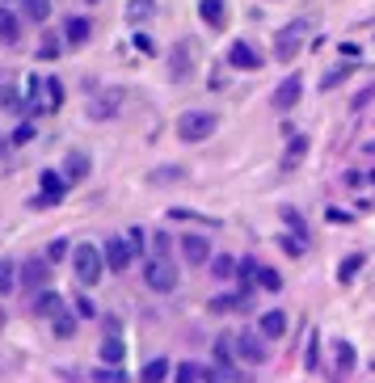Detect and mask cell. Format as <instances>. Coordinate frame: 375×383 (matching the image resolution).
I'll return each instance as SVG.
<instances>
[{"mask_svg":"<svg viewBox=\"0 0 375 383\" xmlns=\"http://www.w3.org/2000/svg\"><path fill=\"white\" fill-rule=\"evenodd\" d=\"M89 169H93V164H89V152H68L64 156V177H68V186H80L85 177H89Z\"/></svg>","mask_w":375,"mask_h":383,"instance_id":"13","label":"cell"},{"mask_svg":"<svg viewBox=\"0 0 375 383\" xmlns=\"http://www.w3.org/2000/svg\"><path fill=\"white\" fill-rule=\"evenodd\" d=\"M30 139H34V127H30V123H21V127L13 131V143H30Z\"/></svg>","mask_w":375,"mask_h":383,"instance_id":"46","label":"cell"},{"mask_svg":"<svg viewBox=\"0 0 375 383\" xmlns=\"http://www.w3.org/2000/svg\"><path fill=\"white\" fill-rule=\"evenodd\" d=\"M186 177H190L186 164H156V169L148 173V186H177V181H186Z\"/></svg>","mask_w":375,"mask_h":383,"instance_id":"15","label":"cell"},{"mask_svg":"<svg viewBox=\"0 0 375 383\" xmlns=\"http://www.w3.org/2000/svg\"><path fill=\"white\" fill-rule=\"evenodd\" d=\"M127 244H131V253L139 257V253H143V244H148V236H143L139 228H131V232H127Z\"/></svg>","mask_w":375,"mask_h":383,"instance_id":"44","label":"cell"},{"mask_svg":"<svg viewBox=\"0 0 375 383\" xmlns=\"http://www.w3.org/2000/svg\"><path fill=\"white\" fill-rule=\"evenodd\" d=\"M101 253H105V265L119 269V274H123V269L131 265V257H135V253H131V244H127V236H110V240L101 244Z\"/></svg>","mask_w":375,"mask_h":383,"instance_id":"11","label":"cell"},{"mask_svg":"<svg viewBox=\"0 0 375 383\" xmlns=\"http://www.w3.org/2000/svg\"><path fill=\"white\" fill-rule=\"evenodd\" d=\"M236 354H241L249 366H261L265 358H270V350H265V337H261V328H241V333H236Z\"/></svg>","mask_w":375,"mask_h":383,"instance_id":"6","label":"cell"},{"mask_svg":"<svg viewBox=\"0 0 375 383\" xmlns=\"http://www.w3.org/2000/svg\"><path fill=\"white\" fill-rule=\"evenodd\" d=\"M367 101H375V89H363V93H358V97H354V109H363V105H367Z\"/></svg>","mask_w":375,"mask_h":383,"instance_id":"48","label":"cell"},{"mask_svg":"<svg viewBox=\"0 0 375 383\" xmlns=\"http://www.w3.org/2000/svg\"><path fill=\"white\" fill-rule=\"evenodd\" d=\"M0 328H5V312H0Z\"/></svg>","mask_w":375,"mask_h":383,"instance_id":"50","label":"cell"},{"mask_svg":"<svg viewBox=\"0 0 375 383\" xmlns=\"http://www.w3.org/2000/svg\"><path fill=\"white\" fill-rule=\"evenodd\" d=\"M21 17L34 21V26H42L51 17V0H21Z\"/></svg>","mask_w":375,"mask_h":383,"instance_id":"26","label":"cell"},{"mask_svg":"<svg viewBox=\"0 0 375 383\" xmlns=\"http://www.w3.org/2000/svg\"><path fill=\"white\" fill-rule=\"evenodd\" d=\"M143 283H148L156 295L177 291V265H173L169 257H148V261H143Z\"/></svg>","mask_w":375,"mask_h":383,"instance_id":"3","label":"cell"},{"mask_svg":"<svg viewBox=\"0 0 375 383\" xmlns=\"http://www.w3.org/2000/svg\"><path fill=\"white\" fill-rule=\"evenodd\" d=\"M216 316H228V312H241V308H249V291H236V295H216L207 303Z\"/></svg>","mask_w":375,"mask_h":383,"instance_id":"18","label":"cell"},{"mask_svg":"<svg viewBox=\"0 0 375 383\" xmlns=\"http://www.w3.org/2000/svg\"><path fill=\"white\" fill-rule=\"evenodd\" d=\"M283 219H287V228H291V232H299V236L308 240V228H304V215H299L295 206H283Z\"/></svg>","mask_w":375,"mask_h":383,"instance_id":"37","label":"cell"},{"mask_svg":"<svg viewBox=\"0 0 375 383\" xmlns=\"http://www.w3.org/2000/svg\"><path fill=\"white\" fill-rule=\"evenodd\" d=\"M0 101H5L9 109H17V89H5V93H0Z\"/></svg>","mask_w":375,"mask_h":383,"instance_id":"49","label":"cell"},{"mask_svg":"<svg viewBox=\"0 0 375 383\" xmlns=\"http://www.w3.org/2000/svg\"><path fill=\"white\" fill-rule=\"evenodd\" d=\"M17 278H21V287H30V291L51 287V257H26V261L17 265Z\"/></svg>","mask_w":375,"mask_h":383,"instance_id":"7","label":"cell"},{"mask_svg":"<svg viewBox=\"0 0 375 383\" xmlns=\"http://www.w3.org/2000/svg\"><path fill=\"white\" fill-rule=\"evenodd\" d=\"M304 38H308V17H295L291 26H283V30L274 34V60L291 64L295 55H299V46H304Z\"/></svg>","mask_w":375,"mask_h":383,"instance_id":"4","label":"cell"},{"mask_svg":"<svg viewBox=\"0 0 375 383\" xmlns=\"http://www.w3.org/2000/svg\"><path fill=\"white\" fill-rule=\"evenodd\" d=\"M211 274H216L220 283H228V278H236V257H211Z\"/></svg>","mask_w":375,"mask_h":383,"instance_id":"32","label":"cell"},{"mask_svg":"<svg viewBox=\"0 0 375 383\" xmlns=\"http://www.w3.org/2000/svg\"><path fill=\"white\" fill-rule=\"evenodd\" d=\"M42 84H46V109H60V105H64V80L51 76V80H42Z\"/></svg>","mask_w":375,"mask_h":383,"instance_id":"36","label":"cell"},{"mask_svg":"<svg viewBox=\"0 0 375 383\" xmlns=\"http://www.w3.org/2000/svg\"><path fill=\"white\" fill-rule=\"evenodd\" d=\"M350 76V68H338V72H325V89H338L342 80Z\"/></svg>","mask_w":375,"mask_h":383,"instance_id":"45","label":"cell"},{"mask_svg":"<svg viewBox=\"0 0 375 383\" xmlns=\"http://www.w3.org/2000/svg\"><path fill=\"white\" fill-rule=\"evenodd\" d=\"M156 17V0H127V21L131 26H143Z\"/></svg>","mask_w":375,"mask_h":383,"instance_id":"23","label":"cell"},{"mask_svg":"<svg viewBox=\"0 0 375 383\" xmlns=\"http://www.w3.org/2000/svg\"><path fill=\"white\" fill-rule=\"evenodd\" d=\"M367 265V253H350L342 265H338V283H354V274Z\"/></svg>","mask_w":375,"mask_h":383,"instance_id":"29","label":"cell"},{"mask_svg":"<svg viewBox=\"0 0 375 383\" xmlns=\"http://www.w3.org/2000/svg\"><path fill=\"white\" fill-rule=\"evenodd\" d=\"M0 152H5V139H0Z\"/></svg>","mask_w":375,"mask_h":383,"instance_id":"51","label":"cell"},{"mask_svg":"<svg viewBox=\"0 0 375 383\" xmlns=\"http://www.w3.org/2000/svg\"><path fill=\"white\" fill-rule=\"evenodd\" d=\"M169 76H173V84H190V76H194V64H190V42H186V38L169 51Z\"/></svg>","mask_w":375,"mask_h":383,"instance_id":"10","label":"cell"},{"mask_svg":"<svg viewBox=\"0 0 375 383\" xmlns=\"http://www.w3.org/2000/svg\"><path fill=\"white\" fill-rule=\"evenodd\" d=\"M333 350H338V371H342V375H350V371H354V362H358V358H354V346H350V341H338Z\"/></svg>","mask_w":375,"mask_h":383,"instance_id":"35","label":"cell"},{"mask_svg":"<svg viewBox=\"0 0 375 383\" xmlns=\"http://www.w3.org/2000/svg\"><path fill=\"white\" fill-rule=\"evenodd\" d=\"M299 97H304V80H299V76H287V80L270 93V105L279 109V114H287V109L299 105Z\"/></svg>","mask_w":375,"mask_h":383,"instance_id":"9","label":"cell"},{"mask_svg":"<svg viewBox=\"0 0 375 383\" xmlns=\"http://www.w3.org/2000/svg\"><path fill=\"white\" fill-rule=\"evenodd\" d=\"M257 328H261V337H265V341L283 337V333H287V312H265V316L257 320Z\"/></svg>","mask_w":375,"mask_h":383,"instance_id":"19","label":"cell"},{"mask_svg":"<svg viewBox=\"0 0 375 383\" xmlns=\"http://www.w3.org/2000/svg\"><path fill=\"white\" fill-rule=\"evenodd\" d=\"M101 328L105 333H123V320L119 316H101Z\"/></svg>","mask_w":375,"mask_h":383,"instance_id":"47","label":"cell"},{"mask_svg":"<svg viewBox=\"0 0 375 383\" xmlns=\"http://www.w3.org/2000/svg\"><path fill=\"white\" fill-rule=\"evenodd\" d=\"M325 219H329V224H342V228H346V224H354V215H350V211H342V206H329V211H325Z\"/></svg>","mask_w":375,"mask_h":383,"instance_id":"41","label":"cell"},{"mask_svg":"<svg viewBox=\"0 0 375 383\" xmlns=\"http://www.w3.org/2000/svg\"><path fill=\"white\" fill-rule=\"evenodd\" d=\"M17 283H21V278H17V265H13L9 257H0V295H13Z\"/></svg>","mask_w":375,"mask_h":383,"instance_id":"28","label":"cell"},{"mask_svg":"<svg viewBox=\"0 0 375 383\" xmlns=\"http://www.w3.org/2000/svg\"><path fill=\"white\" fill-rule=\"evenodd\" d=\"M21 34V17H13L9 9H0V42H17Z\"/></svg>","mask_w":375,"mask_h":383,"instance_id":"31","label":"cell"},{"mask_svg":"<svg viewBox=\"0 0 375 383\" xmlns=\"http://www.w3.org/2000/svg\"><path fill=\"white\" fill-rule=\"evenodd\" d=\"M68 253H72V244H68V240H51V244H46V257H51V265H55V261H64Z\"/></svg>","mask_w":375,"mask_h":383,"instance_id":"40","label":"cell"},{"mask_svg":"<svg viewBox=\"0 0 375 383\" xmlns=\"http://www.w3.org/2000/svg\"><path fill=\"white\" fill-rule=\"evenodd\" d=\"M198 17L207 21V30H224L228 5H224V0H198Z\"/></svg>","mask_w":375,"mask_h":383,"instance_id":"17","label":"cell"},{"mask_svg":"<svg viewBox=\"0 0 375 383\" xmlns=\"http://www.w3.org/2000/svg\"><path fill=\"white\" fill-rule=\"evenodd\" d=\"M152 249H156V257H169V249H173L169 232H156V236H152Z\"/></svg>","mask_w":375,"mask_h":383,"instance_id":"42","label":"cell"},{"mask_svg":"<svg viewBox=\"0 0 375 383\" xmlns=\"http://www.w3.org/2000/svg\"><path fill=\"white\" fill-rule=\"evenodd\" d=\"M60 308H68V303H64V295H60V291H51V287H42V291L30 299V312H34V316H42V320H51Z\"/></svg>","mask_w":375,"mask_h":383,"instance_id":"12","label":"cell"},{"mask_svg":"<svg viewBox=\"0 0 375 383\" xmlns=\"http://www.w3.org/2000/svg\"><path fill=\"white\" fill-rule=\"evenodd\" d=\"M64 38H68V46H85L89 42V17H68L64 21Z\"/></svg>","mask_w":375,"mask_h":383,"instance_id":"24","label":"cell"},{"mask_svg":"<svg viewBox=\"0 0 375 383\" xmlns=\"http://www.w3.org/2000/svg\"><path fill=\"white\" fill-rule=\"evenodd\" d=\"M101 362H110V366H119L123 358H127V346H123V333H105V341H101V354H97Z\"/></svg>","mask_w":375,"mask_h":383,"instance_id":"20","label":"cell"},{"mask_svg":"<svg viewBox=\"0 0 375 383\" xmlns=\"http://www.w3.org/2000/svg\"><path fill=\"white\" fill-rule=\"evenodd\" d=\"M51 333L64 337V341H68V337H76V316H72L68 308H60L55 316H51Z\"/></svg>","mask_w":375,"mask_h":383,"instance_id":"25","label":"cell"},{"mask_svg":"<svg viewBox=\"0 0 375 383\" xmlns=\"http://www.w3.org/2000/svg\"><path fill=\"white\" fill-rule=\"evenodd\" d=\"M216 127H220V118L211 114V109H186V114L177 118V135H182L186 143L211 139V135H216Z\"/></svg>","mask_w":375,"mask_h":383,"instance_id":"1","label":"cell"},{"mask_svg":"<svg viewBox=\"0 0 375 383\" xmlns=\"http://www.w3.org/2000/svg\"><path fill=\"white\" fill-rule=\"evenodd\" d=\"M253 274H257V261H253V257L236 261V283H241V291H253Z\"/></svg>","mask_w":375,"mask_h":383,"instance_id":"34","label":"cell"},{"mask_svg":"<svg viewBox=\"0 0 375 383\" xmlns=\"http://www.w3.org/2000/svg\"><path fill=\"white\" fill-rule=\"evenodd\" d=\"M371 181H375V173H371Z\"/></svg>","mask_w":375,"mask_h":383,"instance_id":"52","label":"cell"},{"mask_svg":"<svg viewBox=\"0 0 375 383\" xmlns=\"http://www.w3.org/2000/svg\"><path fill=\"white\" fill-rule=\"evenodd\" d=\"M253 287H261V291H283V274H279L274 265H261V261H257V274H253Z\"/></svg>","mask_w":375,"mask_h":383,"instance_id":"22","label":"cell"},{"mask_svg":"<svg viewBox=\"0 0 375 383\" xmlns=\"http://www.w3.org/2000/svg\"><path fill=\"white\" fill-rule=\"evenodd\" d=\"M165 219H177V224H202V228H220L224 219H216V215H198V211H186V206H173Z\"/></svg>","mask_w":375,"mask_h":383,"instance_id":"21","label":"cell"},{"mask_svg":"<svg viewBox=\"0 0 375 383\" xmlns=\"http://www.w3.org/2000/svg\"><path fill=\"white\" fill-rule=\"evenodd\" d=\"M173 375H177L182 383H194V379H216V371H207L202 362H182V366H177Z\"/></svg>","mask_w":375,"mask_h":383,"instance_id":"30","label":"cell"},{"mask_svg":"<svg viewBox=\"0 0 375 383\" xmlns=\"http://www.w3.org/2000/svg\"><path fill=\"white\" fill-rule=\"evenodd\" d=\"M169 375H173L169 358H152V362L143 366V379H148V383H156V379H169Z\"/></svg>","mask_w":375,"mask_h":383,"instance_id":"33","label":"cell"},{"mask_svg":"<svg viewBox=\"0 0 375 383\" xmlns=\"http://www.w3.org/2000/svg\"><path fill=\"white\" fill-rule=\"evenodd\" d=\"M228 64H232V68H245V72H257V68H261V55H257L249 42H232V46H228Z\"/></svg>","mask_w":375,"mask_h":383,"instance_id":"14","label":"cell"},{"mask_svg":"<svg viewBox=\"0 0 375 383\" xmlns=\"http://www.w3.org/2000/svg\"><path fill=\"white\" fill-rule=\"evenodd\" d=\"M182 253H186L190 265H207V261H211V244H207L202 236H194V232L182 236Z\"/></svg>","mask_w":375,"mask_h":383,"instance_id":"16","label":"cell"},{"mask_svg":"<svg viewBox=\"0 0 375 383\" xmlns=\"http://www.w3.org/2000/svg\"><path fill=\"white\" fill-rule=\"evenodd\" d=\"M123 101H127V93H123L119 84H110V89H97V93L89 97V118H93V123H110V118H119Z\"/></svg>","mask_w":375,"mask_h":383,"instance_id":"5","label":"cell"},{"mask_svg":"<svg viewBox=\"0 0 375 383\" xmlns=\"http://www.w3.org/2000/svg\"><path fill=\"white\" fill-rule=\"evenodd\" d=\"M72 265H76V278L85 287H97L101 269H105V253H97V244H76L72 249Z\"/></svg>","mask_w":375,"mask_h":383,"instance_id":"2","label":"cell"},{"mask_svg":"<svg viewBox=\"0 0 375 383\" xmlns=\"http://www.w3.org/2000/svg\"><path fill=\"white\" fill-rule=\"evenodd\" d=\"M304 362H308V371H320V337H316V333L308 337V354H304Z\"/></svg>","mask_w":375,"mask_h":383,"instance_id":"39","label":"cell"},{"mask_svg":"<svg viewBox=\"0 0 375 383\" xmlns=\"http://www.w3.org/2000/svg\"><path fill=\"white\" fill-rule=\"evenodd\" d=\"M64 42H68L64 34H55V30H46V34H42V42H38V55H42V60H60V55H64L60 46H64Z\"/></svg>","mask_w":375,"mask_h":383,"instance_id":"27","label":"cell"},{"mask_svg":"<svg viewBox=\"0 0 375 383\" xmlns=\"http://www.w3.org/2000/svg\"><path fill=\"white\" fill-rule=\"evenodd\" d=\"M38 186H42V194L30 198V206H55V202H64V194H68V177L55 173V169H46V173L38 177Z\"/></svg>","mask_w":375,"mask_h":383,"instance_id":"8","label":"cell"},{"mask_svg":"<svg viewBox=\"0 0 375 383\" xmlns=\"http://www.w3.org/2000/svg\"><path fill=\"white\" fill-rule=\"evenodd\" d=\"M279 244H283L287 257H304V240H295V236H279Z\"/></svg>","mask_w":375,"mask_h":383,"instance_id":"43","label":"cell"},{"mask_svg":"<svg viewBox=\"0 0 375 383\" xmlns=\"http://www.w3.org/2000/svg\"><path fill=\"white\" fill-rule=\"evenodd\" d=\"M304 152H308V139L299 135V139H291V148H287V156H283V164H287V169H291V164H295V160H304Z\"/></svg>","mask_w":375,"mask_h":383,"instance_id":"38","label":"cell"}]
</instances>
